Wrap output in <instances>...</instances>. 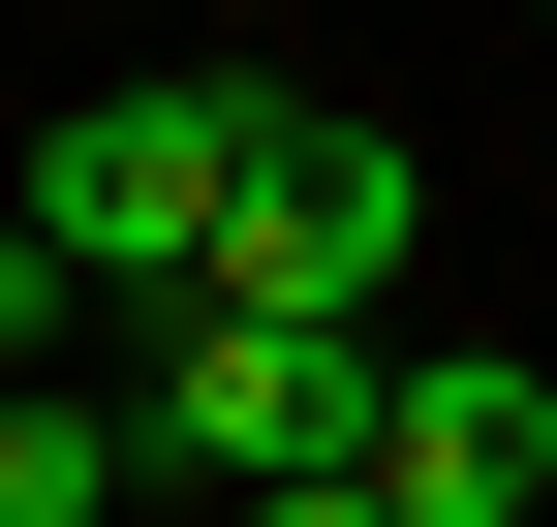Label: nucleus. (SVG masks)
I'll return each mask as SVG.
<instances>
[{"instance_id":"obj_1","label":"nucleus","mask_w":557,"mask_h":527,"mask_svg":"<svg viewBox=\"0 0 557 527\" xmlns=\"http://www.w3.org/2000/svg\"><path fill=\"white\" fill-rule=\"evenodd\" d=\"M248 124H278V62H156V94H62V156H32L62 280H94V310H186V280H218V218H248Z\"/></svg>"},{"instance_id":"obj_2","label":"nucleus","mask_w":557,"mask_h":527,"mask_svg":"<svg viewBox=\"0 0 557 527\" xmlns=\"http://www.w3.org/2000/svg\"><path fill=\"white\" fill-rule=\"evenodd\" d=\"M372 372H403V310H248V280H186L156 310V466H372Z\"/></svg>"},{"instance_id":"obj_3","label":"nucleus","mask_w":557,"mask_h":527,"mask_svg":"<svg viewBox=\"0 0 557 527\" xmlns=\"http://www.w3.org/2000/svg\"><path fill=\"white\" fill-rule=\"evenodd\" d=\"M403 248H434V156H403V124H341V94H278L218 280H248V310H403Z\"/></svg>"},{"instance_id":"obj_4","label":"nucleus","mask_w":557,"mask_h":527,"mask_svg":"<svg viewBox=\"0 0 557 527\" xmlns=\"http://www.w3.org/2000/svg\"><path fill=\"white\" fill-rule=\"evenodd\" d=\"M372 497H403V527H527V497H557V372L403 342V372H372Z\"/></svg>"},{"instance_id":"obj_5","label":"nucleus","mask_w":557,"mask_h":527,"mask_svg":"<svg viewBox=\"0 0 557 527\" xmlns=\"http://www.w3.org/2000/svg\"><path fill=\"white\" fill-rule=\"evenodd\" d=\"M156 466V404H94V372H0V527H124Z\"/></svg>"},{"instance_id":"obj_6","label":"nucleus","mask_w":557,"mask_h":527,"mask_svg":"<svg viewBox=\"0 0 557 527\" xmlns=\"http://www.w3.org/2000/svg\"><path fill=\"white\" fill-rule=\"evenodd\" d=\"M62 310H94V280H62V218H0V372H62Z\"/></svg>"},{"instance_id":"obj_7","label":"nucleus","mask_w":557,"mask_h":527,"mask_svg":"<svg viewBox=\"0 0 557 527\" xmlns=\"http://www.w3.org/2000/svg\"><path fill=\"white\" fill-rule=\"evenodd\" d=\"M248 527H403V497H372V466H248Z\"/></svg>"},{"instance_id":"obj_8","label":"nucleus","mask_w":557,"mask_h":527,"mask_svg":"<svg viewBox=\"0 0 557 527\" xmlns=\"http://www.w3.org/2000/svg\"><path fill=\"white\" fill-rule=\"evenodd\" d=\"M186 32H278V0H186Z\"/></svg>"},{"instance_id":"obj_9","label":"nucleus","mask_w":557,"mask_h":527,"mask_svg":"<svg viewBox=\"0 0 557 527\" xmlns=\"http://www.w3.org/2000/svg\"><path fill=\"white\" fill-rule=\"evenodd\" d=\"M527 527H557V497H527Z\"/></svg>"}]
</instances>
